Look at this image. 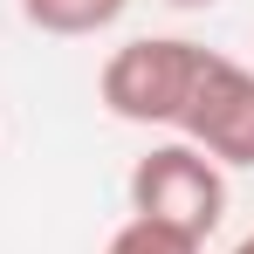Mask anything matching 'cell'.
I'll list each match as a JSON object with an SVG mask.
<instances>
[{
  "label": "cell",
  "mask_w": 254,
  "mask_h": 254,
  "mask_svg": "<svg viewBox=\"0 0 254 254\" xmlns=\"http://www.w3.org/2000/svg\"><path fill=\"white\" fill-rule=\"evenodd\" d=\"M130 213H137V220H158L172 234L206 241L213 227L227 220V172L213 165L206 151H192L186 137L151 144V151L130 165Z\"/></svg>",
  "instance_id": "cell-1"
},
{
  "label": "cell",
  "mask_w": 254,
  "mask_h": 254,
  "mask_svg": "<svg viewBox=\"0 0 254 254\" xmlns=\"http://www.w3.org/2000/svg\"><path fill=\"white\" fill-rule=\"evenodd\" d=\"M192 69H199V42H186V35H137V42L110 48V62L96 76V96L124 124H179Z\"/></svg>",
  "instance_id": "cell-2"
},
{
  "label": "cell",
  "mask_w": 254,
  "mask_h": 254,
  "mask_svg": "<svg viewBox=\"0 0 254 254\" xmlns=\"http://www.w3.org/2000/svg\"><path fill=\"white\" fill-rule=\"evenodd\" d=\"M172 130L192 151H206L220 172H254V69L220 48H199V69Z\"/></svg>",
  "instance_id": "cell-3"
},
{
  "label": "cell",
  "mask_w": 254,
  "mask_h": 254,
  "mask_svg": "<svg viewBox=\"0 0 254 254\" xmlns=\"http://www.w3.org/2000/svg\"><path fill=\"white\" fill-rule=\"evenodd\" d=\"M130 0H21V21L42 28V35H62V42H83V35H103L124 21Z\"/></svg>",
  "instance_id": "cell-4"
},
{
  "label": "cell",
  "mask_w": 254,
  "mask_h": 254,
  "mask_svg": "<svg viewBox=\"0 0 254 254\" xmlns=\"http://www.w3.org/2000/svg\"><path fill=\"white\" fill-rule=\"evenodd\" d=\"M103 254H206V241L172 234V227H158V220H137V213H130L124 227L110 234V248H103Z\"/></svg>",
  "instance_id": "cell-5"
},
{
  "label": "cell",
  "mask_w": 254,
  "mask_h": 254,
  "mask_svg": "<svg viewBox=\"0 0 254 254\" xmlns=\"http://www.w3.org/2000/svg\"><path fill=\"white\" fill-rule=\"evenodd\" d=\"M227 254H254V234H248V241H234V248H227Z\"/></svg>",
  "instance_id": "cell-6"
},
{
  "label": "cell",
  "mask_w": 254,
  "mask_h": 254,
  "mask_svg": "<svg viewBox=\"0 0 254 254\" xmlns=\"http://www.w3.org/2000/svg\"><path fill=\"white\" fill-rule=\"evenodd\" d=\"M165 7H213V0H165Z\"/></svg>",
  "instance_id": "cell-7"
}]
</instances>
